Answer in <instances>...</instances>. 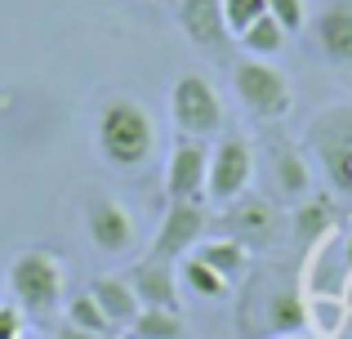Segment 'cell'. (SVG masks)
<instances>
[{
  "mask_svg": "<svg viewBox=\"0 0 352 339\" xmlns=\"http://www.w3.org/2000/svg\"><path fill=\"white\" fill-rule=\"evenodd\" d=\"M129 286H134L138 304L143 308H165V313H179V268H174V259H161V254H147V259H138L134 268L125 272Z\"/></svg>",
  "mask_w": 352,
  "mask_h": 339,
  "instance_id": "10",
  "label": "cell"
},
{
  "mask_svg": "<svg viewBox=\"0 0 352 339\" xmlns=\"http://www.w3.org/2000/svg\"><path fill=\"white\" fill-rule=\"evenodd\" d=\"M294 228H299L303 237H321V232L330 228L326 201H308V206H299V210H294Z\"/></svg>",
  "mask_w": 352,
  "mask_h": 339,
  "instance_id": "24",
  "label": "cell"
},
{
  "mask_svg": "<svg viewBox=\"0 0 352 339\" xmlns=\"http://www.w3.org/2000/svg\"><path fill=\"white\" fill-rule=\"evenodd\" d=\"M192 254L206 259L210 268H214L219 277H228V281H236L241 272H245V259H250V250L236 241V237H201Z\"/></svg>",
  "mask_w": 352,
  "mask_h": 339,
  "instance_id": "16",
  "label": "cell"
},
{
  "mask_svg": "<svg viewBox=\"0 0 352 339\" xmlns=\"http://www.w3.org/2000/svg\"><path fill=\"white\" fill-rule=\"evenodd\" d=\"M179 286L192 290L197 299H223L232 281L219 277V272L210 268L206 259H197V254H183V259H179Z\"/></svg>",
  "mask_w": 352,
  "mask_h": 339,
  "instance_id": "17",
  "label": "cell"
},
{
  "mask_svg": "<svg viewBox=\"0 0 352 339\" xmlns=\"http://www.w3.org/2000/svg\"><path fill=\"white\" fill-rule=\"evenodd\" d=\"M308 152L335 192L352 197V98L321 107L308 125Z\"/></svg>",
  "mask_w": 352,
  "mask_h": 339,
  "instance_id": "3",
  "label": "cell"
},
{
  "mask_svg": "<svg viewBox=\"0 0 352 339\" xmlns=\"http://www.w3.org/2000/svg\"><path fill=\"white\" fill-rule=\"evenodd\" d=\"M63 322L80 326V331H94V335L116 339L112 322H107V317H103V308H98L94 299H89V290H85V295H76V299H67V308H63Z\"/></svg>",
  "mask_w": 352,
  "mask_h": 339,
  "instance_id": "21",
  "label": "cell"
},
{
  "mask_svg": "<svg viewBox=\"0 0 352 339\" xmlns=\"http://www.w3.org/2000/svg\"><path fill=\"white\" fill-rule=\"evenodd\" d=\"M312 36L326 63L352 67V0H321L317 18H312Z\"/></svg>",
  "mask_w": 352,
  "mask_h": 339,
  "instance_id": "11",
  "label": "cell"
},
{
  "mask_svg": "<svg viewBox=\"0 0 352 339\" xmlns=\"http://www.w3.org/2000/svg\"><path fill=\"white\" fill-rule=\"evenodd\" d=\"M258 14H267L263 0H223V23H228V36H241Z\"/></svg>",
  "mask_w": 352,
  "mask_h": 339,
  "instance_id": "22",
  "label": "cell"
},
{
  "mask_svg": "<svg viewBox=\"0 0 352 339\" xmlns=\"http://www.w3.org/2000/svg\"><path fill=\"white\" fill-rule=\"evenodd\" d=\"M170 125L188 139H219L223 134V98L201 72H183L170 85Z\"/></svg>",
  "mask_w": 352,
  "mask_h": 339,
  "instance_id": "4",
  "label": "cell"
},
{
  "mask_svg": "<svg viewBox=\"0 0 352 339\" xmlns=\"http://www.w3.org/2000/svg\"><path fill=\"white\" fill-rule=\"evenodd\" d=\"M94 139H98V157L116 170H138L152 161L156 148V121L143 103L134 98H107L98 107V125H94Z\"/></svg>",
  "mask_w": 352,
  "mask_h": 339,
  "instance_id": "1",
  "label": "cell"
},
{
  "mask_svg": "<svg viewBox=\"0 0 352 339\" xmlns=\"http://www.w3.org/2000/svg\"><path fill=\"white\" fill-rule=\"evenodd\" d=\"M179 27L197 50H219L228 41L223 0H179Z\"/></svg>",
  "mask_w": 352,
  "mask_h": 339,
  "instance_id": "13",
  "label": "cell"
},
{
  "mask_svg": "<svg viewBox=\"0 0 352 339\" xmlns=\"http://www.w3.org/2000/svg\"><path fill=\"white\" fill-rule=\"evenodd\" d=\"M63 286H67V272L63 259L45 245H27L9 259V295L23 313L32 317H50L63 304Z\"/></svg>",
  "mask_w": 352,
  "mask_h": 339,
  "instance_id": "2",
  "label": "cell"
},
{
  "mask_svg": "<svg viewBox=\"0 0 352 339\" xmlns=\"http://www.w3.org/2000/svg\"><path fill=\"white\" fill-rule=\"evenodd\" d=\"M228 232L236 237L241 245H267V237H272V210H267L263 197H250V192H241L236 201H228Z\"/></svg>",
  "mask_w": 352,
  "mask_h": 339,
  "instance_id": "14",
  "label": "cell"
},
{
  "mask_svg": "<svg viewBox=\"0 0 352 339\" xmlns=\"http://www.w3.org/2000/svg\"><path fill=\"white\" fill-rule=\"evenodd\" d=\"M263 5H267V14L285 27V36H294V32L308 27V5H303V0H263Z\"/></svg>",
  "mask_w": 352,
  "mask_h": 339,
  "instance_id": "23",
  "label": "cell"
},
{
  "mask_svg": "<svg viewBox=\"0 0 352 339\" xmlns=\"http://www.w3.org/2000/svg\"><path fill=\"white\" fill-rule=\"evenodd\" d=\"M89 299L103 308V317L112 322L116 335H125L129 322L138 317V308H143L138 295H134V286H129V277H94L89 281Z\"/></svg>",
  "mask_w": 352,
  "mask_h": 339,
  "instance_id": "15",
  "label": "cell"
},
{
  "mask_svg": "<svg viewBox=\"0 0 352 339\" xmlns=\"http://www.w3.org/2000/svg\"><path fill=\"white\" fill-rule=\"evenodd\" d=\"M125 339H183V317L165 313V308H138Z\"/></svg>",
  "mask_w": 352,
  "mask_h": 339,
  "instance_id": "18",
  "label": "cell"
},
{
  "mask_svg": "<svg viewBox=\"0 0 352 339\" xmlns=\"http://www.w3.org/2000/svg\"><path fill=\"white\" fill-rule=\"evenodd\" d=\"M54 339H107V335H94V331H80V326H72V322H63L58 331H54Z\"/></svg>",
  "mask_w": 352,
  "mask_h": 339,
  "instance_id": "26",
  "label": "cell"
},
{
  "mask_svg": "<svg viewBox=\"0 0 352 339\" xmlns=\"http://www.w3.org/2000/svg\"><path fill=\"white\" fill-rule=\"evenodd\" d=\"M80 215H85V232L94 241L98 254H125L134 245V215H129L125 201H116L112 192L89 188L85 201H80Z\"/></svg>",
  "mask_w": 352,
  "mask_h": 339,
  "instance_id": "7",
  "label": "cell"
},
{
  "mask_svg": "<svg viewBox=\"0 0 352 339\" xmlns=\"http://www.w3.org/2000/svg\"><path fill=\"white\" fill-rule=\"evenodd\" d=\"M27 335V313L18 304H0V339H23Z\"/></svg>",
  "mask_w": 352,
  "mask_h": 339,
  "instance_id": "25",
  "label": "cell"
},
{
  "mask_svg": "<svg viewBox=\"0 0 352 339\" xmlns=\"http://www.w3.org/2000/svg\"><path fill=\"white\" fill-rule=\"evenodd\" d=\"M201 232H206V210H201V201H170V210H165V219H161V232H156V241H152V254L179 263L183 254L197 250Z\"/></svg>",
  "mask_w": 352,
  "mask_h": 339,
  "instance_id": "9",
  "label": "cell"
},
{
  "mask_svg": "<svg viewBox=\"0 0 352 339\" xmlns=\"http://www.w3.org/2000/svg\"><path fill=\"white\" fill-rule=\"evenodd\" d=\"M232 89H236L241 107H245L250 116H258V121H281L294 103L285 72L272 67L267 58H254V54L232 67Z\"/></svg>",
  "mask_w": 352,
  "mask_h": 339,
  "instance_id": "5",
  "label": "cell"
},
{
  "mask_svg": "<svg viewBox=\"0 0 352 339\" xmlns=\"http://www.w3.org/2000/svg\"><path fill=\"white\" fill-rule=\"evenodd\" d=\"M308 331V304L299 290L281 286L263 295V322L254 326V339H276V335H299Z\"/></svg>",
  "mask_w": 352,
  "mask_h": 339,
  "instance_id": "12",
  "label": "cell"
},
{
  "mask_svg": "<svg viewBox=\"0 0 352 339\" xmlns=\"http://www.w3.org/2000/svg\"><path fill=\"white\" fill-rule=\"evenodd\" d=\"M330 339H352V322H344V326H339V331L330 335Z\"/></svg>",
  "mask_w": 352,
  "mask_h": 339,
  "instance_id": "27",
  "label": "cell"
},
{
  "mask_svg": "<svg viewBox=\"0 0 352 339\" xmlns=\"http://www.w3.org/2000/svg\"><path fill=\"white\" fill-rule=\"evenodd\" d=\"M276 339H312V335H303V331H299V335H276Z\"/></svg>",
  "mask_w": 352,
  "mask_h": 339,
  "instance_id": "28",
  "label": "cell"
},
{
  "mask_svg": "<svg viewBox=\"0 0 352 339\" xmlns=\"http://www.w3.org/2000/svg\"><path fill=\"white\" fill-rule=\"evenodd\" d=\"M272 170H276V188H281L285 197H303V192H308V161H303L294 148L276 143V152H272Z\"/></svg>",
  "mask_w": 352,
  "mask_h": 339,
  "instance_id": "19",
  "label": "cell"
},
{
  "mask_svg": "<svg viewBox=\"0 0 352 339\" xmlns=\"http://www.w3.org/2000/svg\"><path fill=\"white\" fill-rule=\"evenodd\" d=\"M241 45H245L250 54H254V58H263V54H276L285 45V27L276 23L272 14H258L254 23L245 27V32H241Z\"/></svg>",
  "mask_w": 352,
  "mask_h": 339,
  "instance_id": "20",
  "label": "cell"
},
{
  "mask_svg": "<svg viewBox=\"0 0 352 339\" xmlns=\"http://www.w3.org/2000/svg\"><path fill=\"white\" fill-rule=\"evenodd\" d=\"M210 179V143L179 134L165 157V197L170 201H206Z\"/></svg>",
  "mask_w": 352,
  "mask_h": 339,
  "instance_id": "8",
  "label": "cell"
},
{
  "mask_svg": "<svg viewBox=\"0 0 352 339\" xmlns=\"http://www.w3.org/2000/svg\"><path fill=\"white\" fill-rule=\"evenodd\" d=\"M254 183V148L241 134H219V143L210 148V179H206V197L228 206L241 192H250Z\"/></svg>",
  "mask_w": 352,
  "mask_h": 339,
  "instance_id": "6",
  "label": "cell"
}]
</instances>
